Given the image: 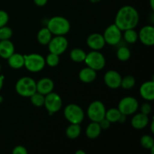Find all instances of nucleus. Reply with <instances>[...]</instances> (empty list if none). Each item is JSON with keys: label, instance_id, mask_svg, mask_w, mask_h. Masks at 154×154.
<instances>
[{"label": "nucleus", "instance_id": "1", "mask_svg": "<svg viewBox=\"0 0 154 154\" xmlns=\"http://www.w3.org/2000/svg\"><path fill=\"white\" fill-rule=\"evenodd\" d=\"M139 22V14L136 9L130 5L122 7L115 17V24L121 31L135 29Z\"/></svg>", "mask_w": 154, "mask_h": 154}, {"label": "nucleus", "instance_id": "2", "mask_svg": "<svg viewBox=\"0 0 154 154\" xmlns=\"http://www.w3.org/2000/svg\"><path fill=\"white\" fill-rule=\"evenodd\" d=\"M47 28L54 35H65L70 31L71 25L66 18L55 16L48 20Z\"/></svg>", "mask_w": 154, "mask_h": 154}, {"label": "nucleus", "instance_id": "3", "mask_svg": "<svg viewBox=\"0 0 154 154\" xmlns=\"http://www.w3.org/2000/svg\"><path fill=\"white\" fill-rule=\"evenodd\" d=\"M15 90L23 97H30L36 92V82L29 77H23L16 83Z\"/></svg>", "mask_w": 154, "mask_h": 154}, {"label": "nucleus", "instance_id": "4", "mask_svg": "<svg viewBox=\"0 0 154 154\" xmlns=\"http://www.w3.org/2000/svg\"><path fill=\"white\" fill-rule=\"evenodd\" d=\"M45 59L38 54L24 55V66L30 72H39L45 68Z\"/></svg>", "mask_w": 154, "mask_h": 154}, {"label": "nucleus", "instance_id": "5", "mask_svg": "<svg viewBox=\"0 0 154 154\" xmlns=\"http://www.w3.org/2000/svg\"><path fill=\"white\" fill-rule=\"evenodd\" d=\"M64 116L70 123L81 124L84 119V112L79 105L69 104L65 108Z\"/></svg>", "mask_w": 154, "mask_h": 154}, {"label": "nucleus", "instance_id": "6", "mask_svg": "<svg viewBox=\"0 0 154 154\" xmlns=\"http://www.w3.org/2000/svg\"><path fill=\"white\" fill-rule=\"evenodd\" d=\"M84 62L87 67L94 69L95 71H100L104 69L105 66V58L102 53L99 51H93L86 55Z\"/></svg>", "mask_w": 154, "mask_h": 154}, {"label": "nucleus", "instance_id": "7", "mask_svg": "<svg viewBox=\"0 0 154 154\" xmlns=\"http://www.w3.org/2000/svg\"><path fill=\"white\" fill-rule=\"evenodd\" d=\"M105 112L106 109L105 105L99 100L92 102L87 108V115L93 122H100L105 117Z\"/></svg>", "mask_w": 154, "mask_h": 154}, {"label": "nucleus", "instance_id": "8", "mask_svg": "<svg viewBox=\"0 0 154 154\" xmlns=\"http://www.w3.org/2000/svg\"><path fill=\"white\" fill-rule=\"evenodd\" d=\"M139 104L136 99L132 96L123 98L118 104V110L123 115H131L135 114L138 110Z\"/></svg>", "mask_w": 154, "mask_h": 154}, {"label": "nucleus", "instance_id": "9", "mask_svg": "<svg viewBox=\"0 0 154 154\" xmlns=\"http://www.w3.org/2000/svg\"><path fill=\"white\" fill-rule=\"evenodd\" d=\"M48 45L50 53L60 56L66 51L69 42L64 35H55L51 38Z\"/></svg>", "mask_w": 154, "mask_h": 154}, {"label": "nucleus", "instance_id": "10", "mask_svg": "<svg viewBox=\"0 0 154 154\" xmlns=\"http://www.w3.org/2000/svg\"><path fill=\"white\" fill-rule=\"evenodd\" d=\"M63 105V101L60 95L51 92L45 96L44 106L49 111L50 114H54L60 111Z\"/></svg>", "mask_w": 154, "mask_h": 154}, {"label": "nucleus", "instance_id": "11", "mask_svg": "<svg viewBox=\"0 0 154 154\" xmlns=\"http://www.w3.org/2000/svg\"><path fill=\"white\" fill-rule=\"evenodd\" d=\"M121 32V30L114 23L107 27L106 29L104 32V34L102 35L105 43L110 45H117L122 38Z\"/></svg>", "mask_w": 154, "mask_h": 154}, {"label": "nucleus", "instance_id": "12", "mask_svg": "<svg viewBox=\"0 0 154 154\" xmlns=\"http://www.w3.org/2000/svg\"><path fill=\"white\" fill-rule=\"evenodd\" d=\"M122 77L118 72L115 70H109L105 74L104 82L107 87L111 89H117L120 87Z\"/></svg>", "mask_w": 154, "mask_h": 154}, {"label": "nucleus", "instance_id": "13", "mask_svg": "<svg viewBox=\"0 0 154 154\" xmlns=\"http://www.w3.org/2000/svg\"><path fill=\"white\" fill-rule=\"evenodd\" d=\"M138 38L143 45L153 46L154 45V27L153 26H145L140 30Z\"/></svg>", "mask_w": 154, "mask_h": 154}, {"label": "nucleus", "instance_id": "14", "mask_svg": "<svg viewBox=\"0 0 154 154\" xmlns=\"http://www.w3.org/2000/svg\"><path fill=\"white\" fill-rule=\"evenodd\" d=\"M87 44L89 48L93 51H99L105 45V42L102 35L99 33H93L87 39Z\"/></svg>", "mask_w": 154, "mask_h": 154}, {"label": "nucleus", "instance_id": "15", "mask_svg": "<svg viewBox=\"0 0 154 154\" xmlns=\"http://www.w3.org/2000/svg\"><path fill=\"white\" fill-rule=\"evenodd\" d=\"M54 89V83L51 78H44L36 83V92L46 96L53 92Z\"/></svg>", "mask_w": 154, "mask_h": 154}, {"label": "nucleus", "instance_id": "16", "mask_svg": "<svg viewBox=\"0 0 154 154\" xmlns=\"http://www.w3.org/2000/svg\"><path fill=\"white\" fill-rule=\"evenodd\" d=\"M139 93L141 97L147 101H153L154 99V81H146L140 87Z\"/></svg>", "mask_w": 154, "mask_h": 154}, {"label": "nucleus", "instance_id": "17", "mask_svg": "<svg viewBox=\"0 0 154 154\" xmlns=\"http://www.w3.org/2000/svg\"><path fill=\"white\" fill-rule=\"evenodd\" d=\"M14 46L10 40H0V57L8 60L14 53Z\"/></svg>", "mask_w": 154, "mask_h": 154}, {"label": "nucleus", "instance_id": "18", "mask_svg": "<svg viewBox=\"0 0 154 154\" xmlns=\"http://www.w3.org/2000/svg\"><path fill=\"white\" fill-rule=\"evenodd\" d=\"M149 123L148 115L139 113L132 117L131 120L132 126L135 129H142L145 128Z\"/></svg>", "mask_w": 154, "mask_h": 154}, {"label": "nucleus", "instance_id": "19", "mask_svg": "<svg viewBox=\"0 0 154 154\" xmlns=\"http://www.w3.org/2000/svg\"><path fill=\"white\" fill-rule=\"evenodd\" d=\"M79 79L85 84L93 82L96 78V71L90 67H86L81 69L79 72Z\"/></svg>", "mask_w": 154, "mask_h": 154}, {"label": "nucleus", "instance_id": "20", "mask_svg": "<svg viewBox=\"0 0 154 154\" xmlns=\"http://www.w3.org/2000/svg\"><path fill=\"white\" fill-rule=\"evenodd\" d=\"M101 132H102V129L99 123L97 122L92 121V123H90L87 126L85 133L87 138L90 139H96L100 135Z\"/></svg>", "mask_w": 154, "mask_h": 154}, {"label": "nucleus", "instance_id": "21", "mask_svg": "<svg viewBox=\"0 0 154 154\" xmlns=\"http://www.w3.org/2000/svg\"><path fill=\"white\" fill-rule=\"evenodd\" d=\"M8 63L12 69H19L24 66V56L17 53H14L8 59Z\"/></svg>", "mask_w": 154, "mask_h": 154}, {"label": "nucleus", "instance_id": "22", "mask_svg": "<svg viewBox=\"0 0 154 154\" xmlns=\"http://www.w3.org/2000/svg\"><path fill=\"white\" fill-rule=\"evenodd\" d=\"M52 38V33L48 28H42L37 34V40L39 44L42 45H47Z\"/></svg>", "mask_w": 154, "mask_h": 154}, {"label": "nucleus", "instance_id": "23", "mask_svg": "<svg viewBox=\"0 0 154 154\" xmlns=\"http://www.w3.org/2000/svg\"><path fill=\"white\" fill-rule=\"evenodd\" d=\"M81 132V127L80 124H75V123H71L67 127L66 131V136L70 139H75L78 138Z\"/></svg>", "mask_w": 154, "mask_h": 154}, {"label": "nucleus", "instance_id": "24", "mask_svg": "<svg viewBox=\"0 0 154 154\" xmlns=\"http://www.w3.org/2000/svg\"><path fill=\"white\" fill-rule=\"evenodd\" d=\"M86 55H87V54L81 48H74L70 52L71 60L75 63L84 62L86 58Z\"/></svg>", "mask_w": 154, "mask_h": 154}, {"label": "nucleus", "instance_id": "25", "mask_svg": "<svg viewBox=\"0 0 154 154\" xmlns=\"http://www.w3.org/2000/svg\"><path fill=\"white\" fill-rule=\"evenodd\" d=\"M122 114L118 108H110L105 112V118L111 123H116L120 120Z\"/></svg>", "mask_w": 154, "mask_h": 154}, {"label": "nucleus", "instance_id": "26", "mask_svg": "<svg viewBox=\"0 0 154 154\" xmlns=\"http://www.w3.org/2000/svg\"><path fill=\"white\" fill-rule=\"evenodd\" d=\"M138 33L134 29L125 30L124 39L127 43L134 44L138 41Z\"/></svg>", "mask_w": 154, "mask_h": 154}, {"label": "nucleus", "instance_id": "27", "mask_svg": "<svg viewBox=\"0 0 154 154\" xmlns=\"http://www.w3.org/2000/svg\"><path fill=\"white\" fill-rule=\"evenodd\" d=\"M135 79L132 75H126L122 78L120 87L124 90H130L135 86Z\"/></svg>", "mask_w": 154, "mask_h": 154}, {"label": "nucleus", "instance_id": "28", "mask_svg": "<svg viewBox=\"0 0 154 154\" xmlns=\"http://www.w3.org/2000/svg\"><path fill=\"white\" fill-rule=\"evenodd\" d=\"M45 96L44 95L35 92L34 94L30 96V101L34 106L38 107V108L42 107L45 104Z\"/></svg>", "mask_w": 154, "mask_h": 154}, {"label": "nucleus", "instance_id": "29", "mask_svg": "<svg viewBox=\"0 0 154 154\" xmlns=\"http://www.w3.org/2000/svg\"><path fill=\"white\" fill-rule=\"evenodd\" d=\"M117 57L119 60L122 62L127 61L129 60L131 57L130 50L126 47H121L117 50Z\"/></svg>", "mask_w": 154, "mask_h": 154}, {"label": "nucleus", "instance_id": "30", "mask_svg": "<svg viewBox=\"0 0 154 154\" xmlns=\"http://www.w3.org/2000/svg\"><path fill=\"white\" fill-rule=\"evenodd\" d=\"M140 143H141V145L147 150H150V148L154 147L153 138L149 135H143L140 140Z\"/></svg>", "mask_w": 154, "mask_h": 154}, {"label": "nucleus", "instance_id": "31", "mask_svg": "<svg viewBox=\"0 0 154 154\" xmlns=\"http://www.w3.org/2000/svg\"><path fill=\"white\" fill-rule=\"evenodd\" d=\"M45 63L50 67H56V66H58L59 63H60V57H59V55L53 54V53H50L47 56L46 59H45Z\"/></svg>", "mask_w": 154, "mask_h": 154}, {"label": "nucleus", "instance_id": "32", "mask_svg": "<svg viewBox=\"0 0 154 154\" xmlns=\"http://www.w3.org/2000/svg\"><path fill=\"white\" fill-rule=\"evenodd\" d=\"M13 31L8 26H4L0 28V40H9L12 37Z\"/></svg>", "mask_w": 154, "mask_h": 154}, {"label": "nucleus", "instance_id": "33", "mask_svg": "<svg viewBox=\"0 0 154 154\" xmlns=\"http://www.w3.org/2000/svg\"><path fill=\"white\" fill-rule=\"evenodd\" d=\"M9 20V16L6 11L0 10V28L6 26Z\"/></svg>", "mask_w": 154, "mask_h": 154}, {"label": "nucleus", "instance_id": "34", "mask_svg": "<svg viewBox=\"0 0 154 154\" xmlns=\"http://www.w3.org/2000/svg\"><path fill=\"white\" fill-rule=\"evenodd\" d=\"M152 111L151 105L148 102H145V103L142 104V105L141 106V113L142 114H146V115H149L150 114Z\"/></svg>", "mask_w": 154, "mask_h": 154}, {"label": "nucleus", "instance_id": "35", "mask_svg": "<svg viewBox=\"0 0 154 154\" xmlns=\"http://www.w3.org/2000/svg\"><path fill=\"white\" fill-rule=\"evenodd\" d=\"M12 153L13 154H27L28 153V150L23 147V146H17L12 150Z\"/></svg>", "mask_w": 154, "mask_h": 154}, {"label": "nucleus", "instance_id": "36", "mask_svg": "<svg viewBox=\"0 0 154 154\" xmlns=\"http://www.w3.org/2000/svg\"><path fill=\"white\" fill-rule=\"evenodd\" d=\"M99 125H100V127L102 129H108V128L110 127V126H111V122L109 121V120H107L106 118H104L102 119V120H101L100 122H99Z\"/></svg>", "mask_w": 154, "mask_h": 154}, {"label": "nucleus", "instance_id": "37", "mask_svg": "<svg viewBox=\"0 0 154 154\" xmlns=\"http://www.w3.org/2000/svg\"><path fill=\"white\" fill-rule=\"evenodd\" d=\"M33 1H34L35 4L37 6H39V7L45 6L48 2V0H33Z\"/></svg>", "mask_w": 154, "mask_h": 154}, {"label": "nucleus", "instance_id": "38", "mask_svg": "<svg viewBox=\"0 0 154 154\" xmlns=\"http://www.w3.org/2000/svg\"><path fill=\"white\" fill-rule=\"evenodd\" d=\"M3 81H4V77L2 75H0V90L3 87Z\"/></svg>", "mask_w": 154, "mask_h": 154}, {"label": "nucleus", "instance_id": "39", "mask_svg": "<svg viewBox=\"0 0 154 154\" xmlns=\"http://www.w3.org/2000/svg\"><path fill=\"white\" fill-rule=\"evenodd\" d=\"M150 5L152 11H154V0H150Z\"/></svg>", "mask_w": 154, "mask_h": 154}, {"label": "nucleus", "instance_id": "40", "mask_svg": "<svg viewBox=\"0 0 154 154\" xmlns=\"http://www.w3.org/2000/svg\"><path fill=\"white\" fill-rule=\"evenodd\" d=\"M75 154H85V152L83 151V150H77V151L75 152Z\"/></svg>", "mask_w": 154, "mask_h": 154}, {"label": "nucleus", "instance_id": "41", "mask_svg": "<svg viewBox=\"0 0 154 154\" xmlns=\"http://www.w3.org/2000/svg\"><path fill=\"white\" fill-rule=\"evenodd\" d=\"M153 125H154V122H153V121H152V123H151V132H152V133H154Z\"/></svg>", "mask_w": 154, "mask_h": 154}, {"label": "nucleus", "instance_id": "42", "mask_svg": "<svg viewBox=\"0 0 154 154\" xmlns=\"http://www.w3.org/2000/svg\"><path fill=\"white\" fill-rule=\"evenodd\" d=\"M101 0H90V2H93V3H97V2H100Z\"/></svg>", "mask_w": 154, "mask_h": 154}, {"label": "nucleus", "instance_id": "43", "mask_svg": "<svg viewBox=\"0 0 154 154\" xmlns=\"http://www.w3.org/2000/svg\"><path fill=\"white\" fill-rule=\"evenodd\" d=\"M2 99H3V98L2 97V96H0V103H1V102H2Z\"/></svg>", "mask_w": 154, "mask_h": 154}, {"label": "nucleus", "instance_id": "44", "mask_svg": "<svg viewBox=\"0 0 154 154\" xmlns=\"http://www.w3.org/2000/svg\"><path fill=\"white\" fill-rule=\"evenodd\" d=\"M1 69H2V67H1V64H0V72H1Z\"/></svg>", "mask_w": 154, "mask_h": 154}]
</instances>
